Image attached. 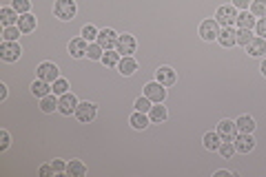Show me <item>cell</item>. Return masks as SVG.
I'll use <instances>...</instances> for the list:
<instances>
[{
  "mask_svg": "<svg viewBox=\"0 0 266 177\" xmlns=\"http://www.w3.org/2000/svg\"><path fill=\"white\" fill-rule=\"evenodd\" d=\"M18 18H20V14L14 9V7H2V9H0V22L5 24V27L18 24Z\"/></svg>",
  "mask_w": 266,
  "mask_h": 177,
  "instance_id": "ac0fdd59",
  "label": "cell"
},
{
  "mask_svg": "<svg viewBox=\"0 0 266 177\" xmlns=\"http://www.w3.org/2000/svg\"><path fill=\"white\" fill-rule=\"evenodd\" d=\"M251 14L260 16V18H266V0H253L251 2Z\"/></svg>",
  "mask_w": 266,
  "mask_h": 177,
  "instance_id": "1f68e13d",
  "label": "cell"
},
{
  "mask_svg": "<svg viewBox=\"0 0 266 177\" xmlns=\"http://www.w3.org/2000/svg\"><path fill=\"white\" fill-rule=\"evenodd\" d=\"M9 144H11L9 133L2 129V131H0V151H7V149H9Z\"/></svg>",
  "mask_w": 266,
  "mask_h": 177,
  "instance_id": "74e56055",
  "label": "cell"
},
{
  "mask_svg": "<svg viewBox=\"0 0 266 177\" xmlns=\"http://www.w3.org/2000/svg\"><path fill=\"white\" fill-rule=\"evenodd\" d=\"M51 166H53V171L56 173H67V164H64L62 159H53Z\"/></svg>",
  "mask_w": 266,
  "mask_h": 177,
  "instance_id": "60d3db41",
  "label": "cell"
},
{
  "mask_svg": "<svg viewBox=\"0 0 266 177\" xmlns=\"http://www.w3.org/2000/svg\"><path fill=\"white\" fill-rule=\"evenodd\" d=\"M118 69H120L122 76H133L138 71V62L133 56H122L120 62H118Z\"/></svg>",
  "mask_w": 266,
  "mask_h": 177,
  "instance_id": "e0dca14e",
  "label": "cell"
},
{
  "mask_svg": "<svg viewBox=\"0 0 266 177\" xmlns=\"http://www.w3.org/2000/svg\"><path fill=\"white\" fill-rule=\"evenodd\" d=\"M87 56H89V60H102V56H104V49H102L98 42H89Z\"/></svg>",
  "mask_w": 266,
  "mask_h": 177,
  "instance_id": "4dcf8cb0",
  "label": "cell"
},
{
  "mask_svg": "<svg viewBox=\"0 0 266 177\" xmlns=\"http://www.w3.org/2000/svg\"><path fill=\"white\" fill-rule=\"evenodd\" d=\"M11 7H14V9L18 11L20 16H22V14H29L31 2H29V0H14V2H11Z\"/></svg>",
  "mask_w": 266,
  "mask_h": 177,
  "instance_id": "d590c367",
  "label": "cell"
},
{
  "mask_svg": "<svg viewBox=\"0 0 266 177\" xmlns=\"http://www.w3.org/2000/svg\"><path fill=\"white\" fill-rule=\"evenodd\" d=\"M244 49H246V53L248 56H253V58L264 56L266 53V38H260V36H257V38H253Z\"/></svg>",
  "mask_w": 266,
  "mask_h": 177,
  "instance_id": "9a60e30c",
  "label": "cell"
},
{
  "mask_svg": "<svg viewBox=\"0 0 266 177\" xmlns=\"http://www.w3.org/2000/svg\"><path fill=\"white\" fill-rule=\"evenodd\" d=\"M255 22H257L255 16H253L248 9L242 11V14H237V20H235V24L240 29H253V27H255Z\"/></svg>",
  "mask_w": 266,
  "mask_h": 177,
  "instance_id": "7402d4cb",
  "label": "cell"
},
{
  "mask_svg": "<svg viewBox=\"0 0 266 177\" xmlns=\"http://www.w3.org/2000/svg\"><path fill=\"white\" fill-rule=\"evenodd\" d=\"M58 73H60V69L53 62H42V64H38V69H36V78L49 82V84H53V82L58 80Z\"/></svg>",
  "mask_w": 266,
  "mask_h": 177,
  "instance_id": "5b68a950",
  "label": "cell"
},
{
  "mask_svg": "<svg viewBox=\"0 0 266 177\" xmlns=\"http://www.w3.org/2000/svg\"><path fill=\"white\" fill-rule=\"evenodd\" d=\"M76 11H78L76 0H56V5H53V14L60 20H71L76 16Z\"/></svg>",
  "mask_w": 266,
  "mask_h": 177,
  "instance_id": "6da1fadb",
  "label": "cell"
},
{
  "mask_svg": "<svg viewBox=\"0 0 266 177\" xmlns=\"http://www.w3.org/2000/svg\"><path fill=\"white\" fill-rule=\"evenodd\" d=\"M120 58L122 56L118 51H111V49H109V51H104V56H102V64H104V67H118Z\"/></svg>",
  "mask_w": 266,
  "mask_h": 177,
  "instance_id": "f1b7e54d",
  "label": "cell"
},
{
  "mask_svg": "<svg viewBox=\"0 0 266 177\" xmlns=\"http://www.w3.org/2000/svg\"><path fill=\"white\" fill-rule=\"evenodd\" d=\"M233 144H235L237 153H244V155L255 149V139H253L251 133H237L235 138H233Z\"/></svg>",
  "mask_w": 266,
  "mask_h": 177,
  "instance_id": "ba28073f",
  "label": "cell"
},
{
  "mask_svg": "<svg viewBox=\"0 0 266 177\" xmlns=\"http://www.w3.org/2000/svg\"><path fill=\"white\" fill-rule=\"evenodd\" d=\"M255 31H257V36L260 38H266V18H260L255 22Z\"/></svg>",
  "mask_w": 266,
  "mask_h": 177,
  "instance_id": "f35d334b",
  "label": "cell"
},
{
  "mask_svg": "<svg viewBox=\"0 0 266 177\" xmlns=\"http://www.w3.org/2000/svg\"><path fill=\"white\" fill-rule=\"evenodd\" d=\"M138 42L136 38L131 34H124V36H118V42H116V51L120 53V56H131V53L136 51Z\"/></svg>",
  "mask_w": 266,
  "mask_h": 177,
  "instance_id": "9c48e42d",
  "label": "cell"
},
{
  "mask_svg": "<svg viewBox=\"0 0 266 177\" xmlns=\"http://www.w3.org/2000/svg\"><path fill=\"white\" fill-rule=\"evenodd\" d=\"M76 106H78V100H76V96L73 93H62V96L58 98V111L62 115H71V113H76Z\"/></svg>",
  "mask_w": 266,
  "mask_h": 177,
  "instance_id": "30bf717a",
  "label": "cell"
},
{
  "mask_svg": "<svg viewBox=\"0 0 266 177\" xmlns=\"http://www.w3.org/2000/svg\"><path fill=\"white\" fill-rule=\"evenodd\" d=\"M144 96L149 98L151 102L160 104V102H164V98H166V89H164V84H160L158 80H155V82H149V84L144 86Z\"/></svg>",
  "mask_w": 266,
  "mask_h": 177,
  "instance_id": "52a82bcc",
  "label": "cell"
},
{
  "mask_svg": "<svg viewBox=\"0 0 266 177\" xmlns=\"http://www.w3.org/2000/svg\"><path fill=\"white\" fill-rule=\"evenodd\" d=\"M235 124H237V131H240V133H253V131H255V120H253L251 115L237 118Z\"/></svg>",
  "mask_w": 266,
  "mask_h": 177,
  "instance_id": "cb8c5ba5",
  "label": "cell"
},
{
  "mask_svg": "<svg viewBox=\"0 0 266 177\" xmlns=\"http://www.w3.org/2000/svg\"><path fill=\"white\" fill-rule=\"evenodd\" d=\"M218 133H220V138L222 139H233L240 131H237V124L235 122H231V120H222L218 124Z\"/></svg>",
  "mask_w": 266,
  "mask_h": 177,
  "instance_id": "2e32d148",
  "label": "cell"
},
{
  "mask_svg": "<svg viewBox=\"0 0 266 177\" xmlns=\"http://www.w3.org/2000/svg\"><path fill=\"white\" fill-rule=\"evenodd\" d=\"M96 113H98V106L93 104V102H78V106H76V118H78V122H82V124H89V122L96 118Z\"/></svg>",
  "mask_w": 266,
  "mask_h": 177,
  "instance_id": "7a4b0ae2",
  "label": "cell"
},
{
  "mask_svg": "<svg viewBox=\"0 0 266 177\" xmlns=\"http://www.w3.org/2000/svg\"><path fill=\"white\" fill-rule=\"evenodd\" d=\"M260 71H262V76H264V78H266V60H264V62H262V67H260Z\"/></svg>",
  "mask_w": 266,
  "mask_h": 177,
  "instance_id": "f6af8a7d",
  "label": "cell"
},
{
  "mask_svg": "<svg viewBox=\"0 0 266 177\" xmlns=\"http://www.w3.org/2000/svg\"><path fill=\"white\" fill-rule=\"evenodd\" d=\"M251 2H253V0H233V7H235V9L246 11L248 7H251Z\"/></svg>",
  "mask_w": 266,
  "mask_h": 177,
  "instance_id": "ab89813d",
  "label": "cell"
},
{
  "mask_svg": "<svg viewBox=\"0 0 266 177\" xmlns=\"http://www.w3.org/2000/svg\"><path fill=\"white\" fill-rule=\"evenodd\" d=\"M40 177H49V175H53V173H56V171H53V166H47V164H44V166H40Z\"/></svg>",
  "mask_w": 266,
  "mask_h": 177,
  "instance_id": "b9f144b4",
  "label": "cell"
},
{
  "mask_svg": "<svg viewBox=\"0 0 266 177\" xmlns=\"http://www.w3.org/2000/svg\"><path fill=\"white\" fill-rule=\"evenodd\" d=\"M218 42L222 44L224 49H231L237 44V31L233 27H222L220 29V36H218Z\"/></svg>",
  "mask_w": 266,
  "mask_h": 177,
  "instance_id": "7c38bea8",
  "label": "cell"
},
{
  "mask_svg": "<svg viewBox=\"0 0 266 177\" xmlns=\"http://www.w3.org/2000/svg\"><path fill=\"white\" fill-rule=\"evenodd\" d=\"M253 40V34L251 29H237V44H242V47H246L248 42Z\"/></svg>",
  "mask_w": 266,
  "mask_h": 177,
  "instance_id": "836d02e7",
  "label": "cell"
},
{
  "mask_svg": "<svg viewBox=\"0 0 266 177\" xmlns=\"http://www.w3.org/2000/svg\"><path fill=\"white\" fill-rule=\"evenodd\" d=\"M151 109H153V102H151L146 96H142V98H138V100H136V111H142V113H149Z\"/></svg>",
  "mask_w": 266,
  "mask_h": 177,
  "instance_id": "e575fe53",
  "label": "cell"
},
{
  "mask_svg": "<svg viewBox=\"0 0 266 177\" xmlns=\"http://www.w3.org/2000/svg\"><path fill=\"white\" fill-rule=\"evenodd\" d=\"M5 98H7V86L0 84V100H5Z\"/></svg>",
  "mask_w": 266,
  "mask_h": 177,
  "instance_id": "7bdbcfd3",
  "label": "cell"
},
{
  "mask_svg": "<svg viewBox=\"0 0 266 177\" xmlns=\"http://www.w3.org/2000/svg\"><path fill=\"white\" fill-rule=\"evenodd\" d=\"M200 36H202V40H206V42L218 40V36H220V22L215 18H206L202 24H200Z\"/></svg>",
  "mask_w": 266,
  "mask_h": 177,
  "instance_id": "3957f363",
  "label": "cell"
},
{
  "mask_svg": "<svg viewBox=\"0 0 266 177\" xmlns=\"http://www.w3.org/2000/svg\"><path fill=\"white\" fill-rule=\"evenodd\" d=\"M40 111H42V113L58 111V98H56V93H49V96L40 98Z\"/></svg>",
  "mask_w": 266,
  "mask_h": 177,
  "instance_id": "44dd1931",
  "label": "cell"
},
{
  "mask_svg": "<svg viewBox=\"0 0 266 177\" xmlns=\"http://www.w3.org/2000/svg\"><path fill=\"white\" fill-rule=\"evenodd\" d=\"M218 151H220V155H222L224 159H231L233 155L237 153V151H235V144H233V139H224V142L220 144V149H218Z\"/></svg>",
  "mask_w": 266,
  "mask_h": 177,
  "instance_id": "83f0119b",
  "label": "cell"
},
{
  "mask_svg": "<svg viewBox=\"0 0 266 177\" xmlns=\"http://www.w3.org/2000/svg\"><path fill=\"white\" fill-rule=\"evenodd\" d=\"M20 56H22V49H20L18 42H7V40H2V44H0V58H2L5 62H16Z\"/></svg>",
  "mask_w": 266,
  "mask_h": 177,
  "instance_id": "277c9868",
  "label": "cell"
},
{
  "mask_svg": "<svg viewBox=\"0 0 266 177\" xmlns=\"http://www.w3.org/2000/svg\"><path fill=\"white\" fill-rule=\"evenodd\" d=\"M31 93H34L36 98H44V96H49V93H53V89H51V84H49V82H44V80H34L31 82Z\"/></svg>",
  "mask_w": 266,
  "mask_h": 177,
  "instance_id": "ffe728a7",
  "label": "cell"
},
{
  "mask_svg": "<svg viewBox=\"0 0 266 177\" xmlns=\"http://www.w3.org/2000/svg\"><path fill=\"white\" fill-rule=\"evenodd\" d=\"M155 80L164 86H173L175 82H178V73H175L171 67H160L158 71H155Z\"/></svg>",
  "mask_w": 266,
  "mask_h": 177,
  "instance_id": "4fadbf2b",
  "label": "cell"
},
{
  "mask_svg": "<svg viewBox=\"0 0 266 177\" xmlns=\"http://www.w3.org/2000/svg\"><path fill=\"white\" fill-rule=\"evenodd\" d=\"M67 175L69 177H84L87 175V166H84L80 159H71L67 164Z\"/></svg>",
  "mask_w": 266,
  "mask_h": 177,
  "instance_id": "603a6c76",
  "label": "cell"
},
{
  "mask_svg": "<svg viewBox=\"0 0 266 177\" xmlns=\"http://www.w3.org/2000/svg\"><path fill=\"white\" fill-rule=\"evenodd\" d=\"M53 93H56V96H62V93H67V89H69V82L67 80H62V78H58V80L53 82Z\"/></svg>",
  "mask_w": 266,
  "mask_h": 177,
  "instance_id": "8d00e7d4",
  "label": "cell"
},
{
  "mask_svg": "<svg viewBox=\"0 0 266 177\" xmlns=\"http://www.w3.org/2000/svg\"><path fill=\"white\" fill-rule=\"evenodd\" d=\"M215 177H231V173H228V171H218V173H215Z\"/></svg>",
  "mask_w": 266,
  "mask_h": 177,
  "instance_id": "ee69618b",
  "label": "cell"
},
{
  "mask_svg": "<svg viewBox=\"0 0 266 177\" xmlns=\"http://www.w3.org/2000/svg\"><path fill=\"white\" fill-rule=\"evenodd\" d=\"M18 29L22 31V34H29V31H34V29H36V16L22 14L18 18Z\"/></svg>",
  "mask_w": 266,
  "mask_h": 177,
  "instance_id": "484cf974",
  "label": "cell"
},
{
  "mask_svg": "<svg viewBox=\"0 0 266 177\" xmlns=\"http://www.w3.org/2000/svg\"><path fill=\"white\" fill-rule=\"evenodd\" d=\"M98 44H100L104 51H109V49H113L116 47V42H118V34L113 31V29H102V31H98V40H96Z\"/></svg>",
  "mask_w": 266,
  "mask_h": 177,
  "instance_id": "8fae6325",
  "label": "cell"
},
{
  "mask_svg": "<svg viewBox=\"0 0 266 177\" xmlns=\"http://www.w3.org/2000/svg\"><path fill=\"white\" fill-rule=\"evenodd\" d=\"M131 126L136 131H144L146 126L151 124V118H149V113H142V111H136V113L131 115Z\"/></svg>",
  "mask_w": 266,
  "mask_h": 177,
  "instance_id": "d6986e66",
  "label": "cell"
},
{
  "mask_svg": "<svg viewBox=\"0 0 266 177\" xmlns=\"http://www.w3.org/2000/svg\"><path fill=\"white\" fill-rule=\"evenodd\" d=\"M202 142H204V149H208V151H218V149H220V144H222V138H220L218 131H211V133L204 135Z\"/></svg>",
  "mask_w": 266,
  "mask_h": 177,
  "instance_id": "d4e9b609",
  "label": "cell"
},
{
  "mask_svg": "<svg viewBox=\"0 0 266 177\" xmlns=\"http://www.w3.org/2000/svg\"><path fill=\"white\" fill-rule=\"evenodd\" d=\"M149 118L153 124H160V122H164L166 118H169V113H166V106H162V102L160 104H155L153 109L149 111Z\"/></svg>",
  "mask_w": 266,
  "mask_h": 177,
  "instance_id": "4316f807",
  "label": "cell"
},
{
  "mask_svg": "<svg viewBox=\"0 0 266 177\" xmlns=\"http://www.w3.org/2000/svg\"><path fill=\"white\" fill-rule=\"evenodd\" d=\"M215 20H218L222 27H233L237 20V11L233 5H222L218 9V14H215Z\"/></svg>",
  "mask_w": 266,
  "mask_h": 177,
  "instance_id": "8992f818",
  "label": "cell"
},
{
  "mask_svg": "<svg viewBox=\"0 0 266 177\" xmlns=\"http://www.w3.org/2000/svg\"><path fill=\"white\" fill-rule=\"evenodd\" d=\"M20 34H22V31L18 29V24H14V27H5V31H2V40H7V42H18Z\"/></svg>",
  "mask_w": 266,
  "mask_h": 177,
  "instance_id": "f546056e",
  "label": "cell"
},
{
  "mask_svg": "<svg viewBox=\"0 0 266 177\" xmlns=\"http://www.w3.org/2000/svg\"><path fill=\"white\" fill-rule=\"evenodd\" d=\"M87 49H89V42L80 36V38H73L71 42H69V53H71L73 58H84L87 56Z\"/></svg>",
  "mask_w": 266,
  "mask_h": 177,
  "instance_id": "5bb4252c",
  "label": "cell"
},
{
  "mask_svg": "<svg viewBox=\"0 0 266 177\" xmlns=\"http://www.w3.org/2000/svg\"><path fill=\"white\" fill-rule=\"evenodd\" d=\"M80 36H82L87 42H96L98 40V29L93 27V24H87V27H82V34Z\"/></svg>",
  "mask_w": 266,
  "mask_h": 177,
  "instance_id": "d6a6232c",
  "label": "cell"
}]
</instances>
